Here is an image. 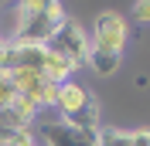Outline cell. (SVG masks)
<instances>
[{"label": "cell", "mask_w": 150, "mask_h": 146, "mask_svg": "<svg viewBox=\"0 0 150 146\" xmlns=\"http://www.w3.org/2000/svg\"><path fill=\"white\" fill-rule=\"evenodd\" d=\"M41 75H45L51 85H65L68 78L75 75V68H72L62 55H55V51H48V48H45V68H41Z\"/></svg>", "instance_id": "obj_6"}, {"label": "cell", "mask_w": 150, "mask_h": 146, "mask_svg": "<svg viewBox=\"0 0 150 146\" xmlns=\"http://www.w3.org/2000/svg\"><path fill=\"white\" fill-rule=\"evenodd\" d=\"M126 37H130V24L116 14V10H103L96 17V27H92V48L96 51H106V55H123L126 48Z\"/></svg>", "instance_id": "obj_5"}, {"label": "cell", "mask_w": 150, "mask_h": 146, "mask_svg": "<svg viewBox=\"0 0 150 146\" xmlns=\"http://www.w3.org/2000/svg\"><path fill=\"white\" fill-rule=\"evenodd\" d=\"M45 48H48V51H55V55H62V58H65V61L75 68V72H79V68L89 61L92 41L85 37V31L79 27L75 20H68V17H65V20H62V27L55 31V37H51Z\"/></svg>", "instance_id": "obj_3"}, {"label": "cell", "mask_w": 150, "mask_h": 146, "mask_svg": "<svg viewBox=\"0 0 150 146\" xmlns=\"http://www.w3.org/2000/svg\"><path fill=\"white\" fill-rule=\"evenodd\" d=\"M7 146H38V139H34V129H31V126L17 129V133L10 136V143H7Z\"/></svg>", "instance_id": "obj_11"}, {"label": "cell", "mask_w": 150, "mask_h": 146, "mask_svg": "<svg viewBox=\"0 0 150 146\" xmlns=\"http://www.w3.org/2000/svg\"><path fill=\"white\" fill-rule=\"evenodd\" d=\"M62 20H65V7L58 0H28L17 7V24H14L10 41L45 48L55 37V31L62 27Z\"/></svg>", "instance_id": "obj_1"}, {"label": "cell", "mask_w": 150, "mask_h": 146, "mask_svg": "<svg viewBox=\"0 0 150 146\" xmlns=\"http://www.w3.org/2000/svg\"><path fill=\"white\" fill-rule=\"evenodd\" d=\"M55 109L58 116L65 119L68 126L82 129V133H99V102L92 99V92L85 88L82 82L68 78L65 85H58V95H55Z\"/></svg>", "instance_id": "obj_2"}, {"label": "cell", "mask_w": 150, "mask_h": 146, "mask_svg": "<svg viewBox=\"0 0 150 146\" xmlns=\"http://www.w3.org/2000/svg\"><path fill=\"white\" fill-rule=\"evenodd\" d=\"M85 65H89L96 75H103V78H106V75H116V72H120L123 55H106V51H96V48H92V51H89V61H85Z\"/></svg>", "instance_id": "obj_7"}, {"label": "cell", "mask_w": 150, "mask_h": 146, "mask_svg": "<svg viewBox=\"0 0 150 146\" xmlns=\"http://www.w3.org/2000/svg\"><path fill=\"white\" fill-rule=\"evenodd\" d=\"M38 146H99V133H82V129L68 126L65 119H45V122H31Z\"/></svg>", "instance_id": "obj_4"}, {"label": "cell", "mask_w": 150, "mask_h": 146, "mask_svg": "<svg viewBox=\"0 0 150 146\" xmlns=\"http://www.w3.org/2000/svg\"><path fill=\"white\" fill-rule=\"evenodd\" d=\"M14 99H17V88H14V82H10L7 72H0V112L10 109V105H14Z\"/></svg>", "instance_id": "obj_10"}, {"label": "cell", "mask_w": 150, "mask_h": 146, "mask_svg": "<svg viewBox=\"0 0 150 146\" xmlns=\"http://www.w3.org/2000/svg\"><path fill=\"white\" fill-rule=\"evenodd\" d=\"M99 146H133L130 133L123 129H99Z\"/></svg>", "instance_id": "obj_9"}, {"label": "cell", "mask_w": 150, "mask_h": 146, "mask_svg": "<svg viewBox=\"0 0 150 146\" xmlns=\"http://www.w3.org/2000/svg\"><path fill=\"white\" fill-rule=\"evenodd\" d=\"M0 48H4V37H0Z\"/></svg>", "instance_id": "obj_14"}, {"label": "cell", "mask_w": 150, "mask_h": 146, "mask_svg": "<svg viewBox=\"0 0 150 146\" xmlns=\"http://www.w3.org/2000/svg\"><path fill=\"white\" fill-rule=\"evenodd\" d=\"M130 143L133 146H150V129H133V133H130Z\"/></svg>", "instance_id": "obj_13"}, {"label": "cell", "mask_w": 150, "mask_h": 146, "mask_svg": "<svg viewBox=\"0 0 150 146\" xmlns=\"http://www.w3.org/2000/svg\"><path fill=\"white\" fill-rule=\"evenodd\" d=\"M17 129H24V122L14 116V109H4V112H0V146H7L10 136H14Z\"/></svg>", "instance_id": "obj_8"}, {"label": "cell", "mask_w": 150, "mask_h": 146, "mask_svg": "<svg viewBox=\"0 0 150 146\" xmlns=\"http://www.w3.org/2000/svg\"><path fill=\"white\" fill-rule=\"evenodd\" d=\"M133 20H140V24H150V0H140V4H133Z\"/></svg>", "instance_id": "obj_12"}]
</instances>
